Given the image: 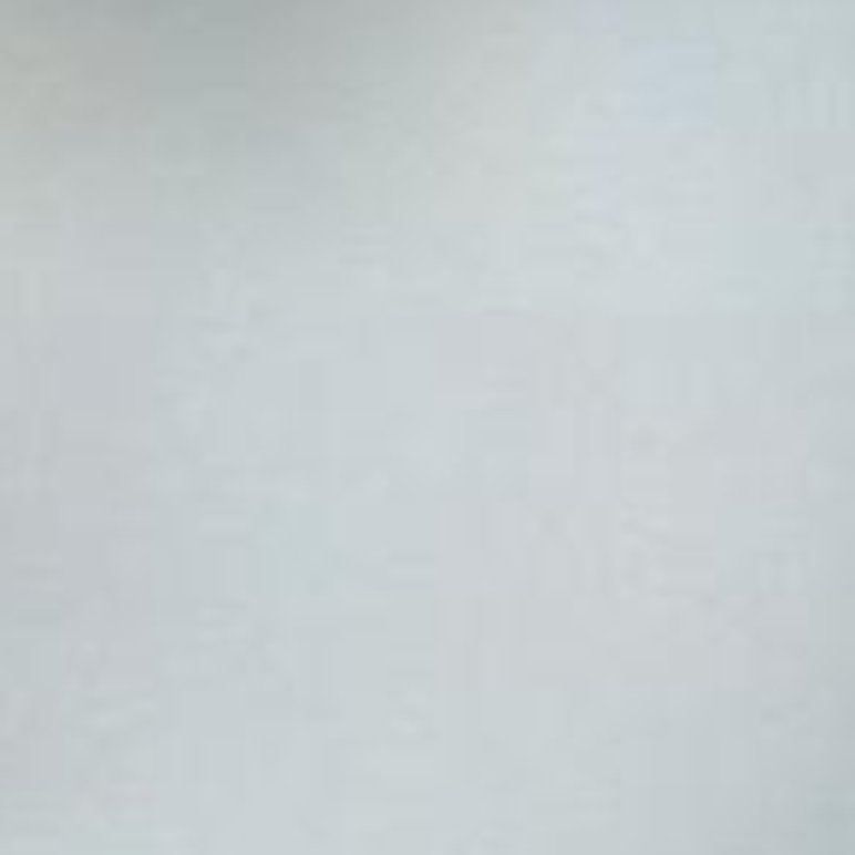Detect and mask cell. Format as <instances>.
<instances>
[{
    "label": "cell",
    "instance_id": "6da1fadb",
    "mask_svg": "<svg viewBox=\"0 0 855 855\" xmlns=\"http://www.w3.org/2000/svg\"><path fill=\"white\" fill-rule=\"evenodd\" d=\"M698 311L493 212L0 188V855H452L698 616Z\"/></svg>",
    "mask_w": 855,
    "mask_h": 855
}]
</instances>
